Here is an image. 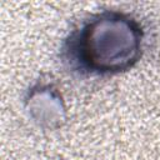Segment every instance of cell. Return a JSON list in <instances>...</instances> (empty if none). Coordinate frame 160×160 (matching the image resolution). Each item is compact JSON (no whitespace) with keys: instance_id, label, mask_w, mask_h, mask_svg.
<instances>
[{"instance_id":"7a4b0ae2","label":"cell","mask_w":160,"mask_h":160,"mask_svg":"<svg viewBox=\"0 0 160 160\" xmlns=\"http://www.w3.org/2000/svg\"><path fill=\"white\" fill-rule=\"evenodd\" d=\"M24 109L29 119L44 130H55L66 121L64 96L51 82L36 81L30 85L24 94Z\"/></svg>"},{"instance_id":"6da1fadb","label":"cell","mask_w":160,"mask_h":160,"mask_svg":"<svg viewBox=\"0 0 160 160\" xmlns=\"http://www.w3.org/2000/svg\"><path fill=\"white\" fill-rule=\"evenodd\" d=\"M145 39L139 19L120 10H102L84 19L64 38L60 60L79 76H114L141 60Z\"/></svg>"}]
</instances>
